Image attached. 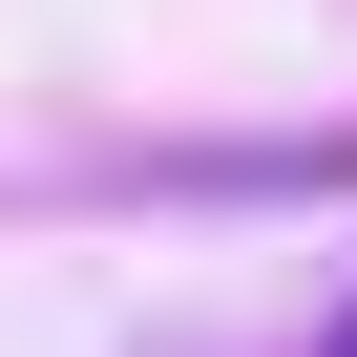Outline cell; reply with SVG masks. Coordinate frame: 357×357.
Instances as JSON below:
<instances>
[{"label": "cell", "mask_w": 357, "mask_h": 357, "mask_svg": "<svg viewBox=\"0 0 357 357\" xmlns=\"http://www.w3.org/2000/svg\"><path fill=\"white\" fill-rule=\"evenodd\" d=\"M315 357H357V315H336V336H315Z\"/></svg>", "instance_id": "6da1fadb"}]
</instances>
